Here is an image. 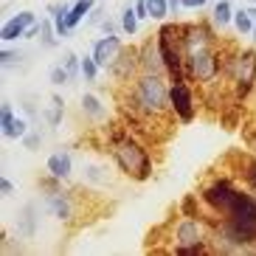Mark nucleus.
<instances>
[{
  "instance_id": "f257e3e1",
  "label": "nucleus",
  "mask_w": 256,
  "mask_h": 256,
  "mask_svg": "<svg viewBox=\"0 0 256 256\" xmlns=\"http://www.w3.org/2000/svg\"><path fill=\"white\" fill-rule=\"evenodd\" d=\"M169 76L166 74H138L127 84L124 104L132 107L136 118H166L169 113Z\"/></svg>"
},
{
  "instance_id": "f03ea898",
  "label": "nucleus",
  "mask_w": 256,
  "mask_h": 256,
  "mask_svg": "<svg viewBox=\"0 0 256 256\" xmlns=\"http://www.w3.org/2000/svg\"><path fill=\"white\" fill-rule=\"evenodd\" d=\"M169 226V254L174 256H206L211 250V222L206 217L178 214Z\"/></svg>"
},
{
  "instance_id": "7ed1b4c3",
  "label": "nucleus",
  "mask_w": 256,
  "mask_h": 256,
  "mask_svg": "<svg viewBox=\"0 0 256 256\" xmlns=\"http://www.w3.org/2000/svg\"><path fill=\"white\" fill-rule=\"evenodd\" d=\"M110 155H113L116 166L124 178H130L132 183H146L155 174V164H152V155L146 150V144L138 141L136 136H124L118 141L110 144Z\"/></svg>"
},
{
  "instance_id": "20e7f679",
  "label": "nucleus",
  "mask_w": 256,
  "mask_h": 256,
  "mask_svg": "<svg viewBox=\"0 0 256 256\" xmlns=\"http://www.w3.org/2000/svg\"><path fill=\"white\" fill-rule=\"evenodd\" d=\"M234 48L226 46H214V48H206V51H197V54H188L186 56V76L188 82H197L203 88H211L217 84L222 76H226V62L231 56Z\"/></svg>"
},
{
  "instance_id": "39448f33",
  "label": "nucleus",
  "mask_w": 256,
  "mask_h": 256,
  "mask_svg": "<svg viewBox=\"0 0 256 256\" xmlns=\"http://www.w3.org/2000/svg\"><path fill=\"white\" fill-rule=\"evenodd\" d=\"M160 48V56H164L166 65V76L169 82H183L186 76V54H183V23L172 20V23H164L155 34Z\"/></svg>"
},
{
  "instance_id": "423d86ee",
  "label": "nucleus",
  "mask_w": 256,
  "mask_h": 256,
  "mask_svg": "<svg viewBox=\"0 0 256 256\" xmlns=\"http://www.w3.org/2000/svg\"><path fill=\"white\" fill-rule=\"evenodd\" d=\"M228 84L234 88V96L248 98L256 90V51L254 48H234L226 62Z\"/></svg>"
},
{
  "instance_id": "0eeeda50",
  "label": "nucleus",
  "mask_w": 256,
  "mask_h": 256,
  "mask_svg": "<svg viewBox=\"0 0 256 256\" xmlns=\"http://www.w3.org/2000/svg\"><path fill=\"white\" fill-rule=\"evenodd\" d=\"M169 113H172L174 121H180V124H192L194 121L197 102H194V90H192L188 79L169 84Z\"/></svg>"
},
{
  "instance_id": "6e6552de",
  "label": "nucleus",
  "mask_w": 256,
  "mask_h": 256,
  "mask_svg": "<svg viewBox=\"0 0 256 256\" xmlns=\"http://www.w3.org/2000/svg\"><path fill=\"white\" fill-rule=\"evenodd\" d=\"M214 23H206V20H192V23H183V54H197L206 51V48L220 46L217 28H211Z\"/></svg>"
},
{
  "instance_id": "1a4fd4ad",
  "label": "nucleus",
  "mask_w": 256,
  "mask_h": 256,
  "mask_svg": "<svg viewBox=\"0 0 256 256\" xmlns=\"http://www.w3.org/2000/svg\"><path fill=\"white\" fill-rule=\"evenodd\" d=\"M234 192H236V186H234L231 178H214L211 183H206V186L200 188V203H203L214 217H220L222 208L228 206V200L234 197Z\"/></svg>"
},
{
  "instance_id": "9d476101",
  "label": "nucleus",
  "mask_w": 256,
  "mask_h": 256,
  "mask_svg": "<svg viewBox=\"0 0 256 256\" xmlns=\"http://www.w3.org/2000/svg\"><path fill=\"white\" fill-rule=\"evenodd\" d=\"M124 42H121V37H116V34H104V37H98L96 42H93V56H96L98 68L102 70H110L118 62V56L124 54Z\"/></svg>"
},
{
  "instance_id": "9b49d317",
  "label": "nucleus",
  "mask_w": 256,
  "mask_h": 256,
  "mask_svg": "<svg viewBox=\"0 0 256 256\" xmlns=\"http://www.w3.org/2000/svg\"><path fill=\"white\" fill-rule=\"evenodd\" d=\"M110 74L116 76V82L130 84L138 74H141V48H136V46L124 48V54L118 56V62H116L113 68H110Z\"/></svg>"
},
{
  "instance_id": "f8f14e48",
  "label": "nucleus",
  "mask_w": 256,
  "mask_h": 256,
  "mask_svg": "<svg viewBox=\"0 0 256 256\" xmlns=\"http://www.w3.org/2000/svg\"><path fill=\"white\" fill-rule=\"evenodd\" d=\"M46 194V208L51 211L54 217L60 222H70L76 217V206H74V197L65 192V188H51V192H42Z\"/></svg>"
},
{
  "instance_id": "ddd939ff",
  "label": "nucleus",
  "mask_w": 256,
  "mask_h": 256,
  "mask_svg": "<svg viewBox=\"0 0 256 256\" xmlns=\"http://www.w3.org/2000/svg\"><path fill=\"white\" fill-rule=\"evenodd\" d=\"M37 23V14L34 12H17V14H12L3 23V28H0V40L3 42H17V40H23L26 37V31L31 28V26Z\"/></svg>"
},
{
  "instance_id": "4468645a",
  "label": "nucleus",
  "mask_w": 256,
  "mask_h": 256,
  "mask_svg": "<svg viewBox=\"0 0 256 256\" xmlns=\"http://www.w3.org/2000/svg\"><path fill=\"white\" fill-rule=\"evenodd\" d=\"M138 48H141V74H166L158 40H144Z\"/></svg>"
},
{
  "instance_id": "2eb2a0df",
  "label": "nucleus",
  "mask_w": 256,
  "mask_h": 256,
  "mask_svg": "<svg viewBox=\"0 0 256 256\" xmlns=\"http://www.w3.org/2000/svg\"><path fill=\"white\" fill-rule=\"evenodd\" d=\"M46 172L54 174L56 180L65 183V180L70 178V172H74V158H70V152H68V150L51 152V158H48V164H46Z\"/></svg>"
},
{
  "instance_id": "dca6fc26",
  "label": "nucleus",
  "mask_w": 256,
  "mask_h": 256,
  "mask_svg": "<svg viewBox=\"0 0 256 256\" xmlns=\"http://www.w3.org/2000/svg\"><path fill=\"white\" fill-rule=\"evenodd\" d=\"M82 116L88 121H93V124H102V121H107V107L102 104V98L96 96V93H82Z\"/></svg>"
},
{
  "instance_id": "f3484780",
  "label": "nucleus",
  "mask_w": 256,
  "mask_h": 256,
  "mask_svg": "<svg viewBox=\"0 0 256 256\" xmlns=\"http://www.w3.org/2000/svg\"><path fill=\"white\" fill-rule=\"evenodd\" d=\"M17 234L20 236H26V240H31L34 234H37V206H23V208L17 211Z\"/></svg>"
},
{
  "instance_id": "a211bd4d",
  "label": "nucleus",
  "mask_w": 256,
  "mask_h": 256,
  "mask_svg": "<svg viewBox=\"0 0 256 256\" xmlns=\"http://www.w3.org/2000/svg\"><path fill=\"white\" fill-rule=\"evenodd\" d=\"M211 23H214V28H217V31L234 26V6H231V0H217V3H214V8H211Z\"/></svg>"
},
{
  "instance_id": "6ab92c4d",
  "label": "nucleus",
  "mask_w": 256,
  "mask_h": 256,
  "mask_svg": "<svg viewBox=\"0 0 256 256\" xmlns=\"http://www.w3.org/2000/svg\"><path fill=\"white\" fill-rule=\"evenodd\" d=\"M51 20H54V28H56V34L60 37H68L70 34V26H68V12H70V6L68 3H51Z\"/></svg>"
},
{
  "instance_id": "aec40b11",
  "label": "nucleus",
  "mask_w": 256,
  "mask_h": 256,
  "mask_svg": "<svg viewBox=\"0 0 256 256\" xmlns=\"http://www.w3.org/2000/svg\"><path fill=\"white\" fill-rule=\"evenodd\" d=\"M93 8H96V0H76L74 6H70V12H68V26H70V31L82 23V20H88V14H90Z\"/></svg>"
},
{
  "instance_id": "412c9836",
  "label": "nucleus",
  "mask_w": 256,
  "mask_h": 256,
  "mask_svg": "<svg viewBox=\"0 0 256 256\" xmlns=\"http://www.w3.org/2000/svg\"><path fill=\"white\" fill-rule=\"evenodd\" d=\"M138 26H141V20H138L136 6H132V3H127V6H124V12H121V31H124L127 37H136Z\"/></svg>"
},
{
  "instance_id": "4be33fe9",
  "label": "nucleus",
  "mask_w": 256,
  "mask_h": 256,
  "mask_svg": "<svg viewBox=\"0 0 256 256\" xmlns=\"http://www.w3.org/2000/svg\"><path fill=\"white\" fill-rule=\"evenodd\" d=\"M234 28L240 37H250V31H254V14H250L248 8H236L234 12Z\"/></svg>"
},
{
  "instance_id": "5701e85b",
  "label": "nucleus",
  "mask_w": 256,
  "mask_h": 256,
  "mask_svg": "<svg viewBox=\"0 0 256 256\" xmlns=\"http://www.w3.org/2000/svg\"><path fill=\"white\" fill-rule=\"evenodd\" d=\"M60 34H56V28H54V20L51 17H46L42 23H40V42H42V48H56L60 46Z\"/></svg>"
},
{
  "instance_id": "b1692460",
  "label": "nucleus",
  "mask_w": 256,
  "mask_h": 256,
  "mask_svg": "<svg viewBox=\"0 0 256 256\" xmlns=\"http://www.w3.org/2000/svg\"><path fill=\"white\" fill-rule=\"evenodd\" d=\"M62 65H65V70H68V76H70V84H74L76 79H79V74H82V56H76L74 51H65Z\"/></svg>"
},
{
  "instance_id": "393cba45",
  "label": "nucleus",
  "mask_w": 256,
  "mask_h": 256,
  "mask_svg": "<svg viewBox=\"0 0 256 256\" xmlns=\"http://www.w3.org/2000/svg\"><path fill=\"white\" fill-rule=\"evenodd\" d=\"M98 62H96V56H93V51L90 54H84L82 56V76H84V82H96L98 79Z\"/></svg>"
},
{
  "instance_id": "a878e982",
  "label": "nucleus",
  "mask_w": 256,
  "mask_h": 256,
  "mask_svg": "<svg viewBox=\"0 0 256 256\" xmlns=\"http://www.w3.org/2000/svg\"><path fill=\"white\" fill-rule=\"evenodd\" d=\"M62 113H65V102H62L60 96H51V110L46 113V121L51 124V127H60Z\"/></svg>"
},
{
  "instance_id": "bb28decb",
  "label": "nucleus",
  "mask_w": 256,
  "mask_h": 256,
  "mask_svg": "<svg viewBox=\"0 0 256 256\" xmlns=\"http://www.w3.org/2000/svg\"><path fill=\"white\" fill-rule=\"evenodd\" d=\"M146 6H150L152 20H166V17H172V12H169V0H146Z\"/></svg>"
},
{
  "instance_id": "cd10ccee",
  "label": "nucleus",
  "mask_w": 256,
  "mask_h": 256,
  "mask_svg": "<svg viewBox=\"0 0 256 256\" xmlns=\"http://www.w3.org/2000/svg\"><path fill=\"white\" fill-rule=\"evenodd\" d=\"M178 214H188V217H203L200 214V194H188L186 200L180 203V208H178Z\"/></svg>"
},
{
  "instance_id": "c85d7f7f",
  "label": "nucleus",
  "mask_w": 256,
  "mask_h": 256,
  "mask_svg": "<svg viewBox=\"0 0 256 256\" xmlns=\"http://www.w3.org/2000/svg\"><path fill=\"white\" fill-rule=\"evenodd\" d=\"M242 180H245V186L250 192H256V158L245 160V166H242Z\"/></svg>"
},
{
  "instance_id": "c756f323",
  "label": "nucleus",
  "mask_w": 256,
  "mask_h": 256,
  "mask_svg": "<svg viewBox=\"0 0 256 256\" xmlns=\"http://www.w3.org/2000/svg\"><path fill=\"white\" fill-rule=\"evenodd\" d=\"M14 118H17V116H14V110H12V102H3V104H0V130L6 132Z\"/></svg>"
},
{
  "instance_id": "7c9ffc66",
  "label": "nucleus",
  "mask_w": 256,
  "mask_h": 256,
  "mask_svg": "<svg viewBox=\"0 0 256 256\" xmlns=\"http://www.w3.org/2000/svg\"><path fill=\"white\" fill-rule=\"evenodd\" d=\"M51 84H56V88H62V84H70V76L68 70H65V65H54L51 68Z\"/></svg>"
},
{
  "instance_id": "2f4dec72",
  "label": "nucleus",
  "mask_w": 256,
  "mask_h": 256,
  "mask_svg": "<svg viewBox=\"0 0 256 256\" xmlns=\"http://www.w3.org/2000/svg\"><path fill=\"white\" fill-rule=\"evenodd\" d=\"M84 178L88 180H96V183H110V174H104L102 166H84Z\"/></svg>"
},
{
  "instance_id": "473e14b6",
  "label": "nucleus",
  "mask_w": 256,
  "mask_h": 256,
  "mask_svg": "<svg viewBox=\"0 0 256 256\" xmlns=\"http://www.w3.org/2000/svg\"><path fill=\"white\" fill-rule=\"evenodd\" d=\"M20 60H23V54H20V51H8V48L0 51V65H3V68H12V65L20 62Z\"/></svg>"
},
{
  "instance_id": "72a5a7b5",
  "label": "nucleus",
  "mask_w": 256,
  "mask_h": 256,
  "mask_svg": "<svg viewBox=\"0 0 256 256\" xmlns=\"http://www.w3.org/2000/svg\"><path fill=\"white\" fill-rule=\"evenodd\" d=\"M104 17H107V14H104V8L96 6L90 14H88V26H102V23H104Z\"/></svg>"
},
{
  "instance_id": "f704fd0d",
  "label": "nucleus",
  "mask_w": 256,
  "mask_h": 256,
  "mask_svg": "<svg viewBox=\"0 0 256 256\" xmlns=\"http://www.w3.org/2000/svg\"><path fill=\"white\" fill-rule=\"evenodd\" d=\"M132 6H136V12H138V20H152L150 17V6H146V0H132Z\"/></svg>"
},
{
  "instance_id": "c9c22d12",
  "label": "nucleus",
  "mask_w": 256,
  "mask_h": 256,
  "mask_svg": "<svg viewBox=\"0 0 256 256\" xmlns=\"http://www.w3.org/2000/svg\"><path fill=\"white\" fill-rule=\"evenodd\" d=\"M23 141H26V146H28V150L34 152V150H37V146H40V144H42V138H40L37 132H28V136H26Z\"/></svg>"
},
{
  "instance_id": "e433bc0d",
  "label": "nucleus",
  "mask_w": 256,
  "mask_h": 256,
  "mask_svg": "<svg viewBox=\"0 0 256 256\" xmlns=\"http://www.w3.org/2000/svg\"><path fill=\"white\" fill-rule=\"evenodd\" d=\"M206 3H208V0H183V8H188V12H200V8H206Z\"/></svg>"
},
{
  "instance_id": "4c0bfd02",
  "label": "nucleus",
  "mask_w": 256,
  "mask_h": 256,
  "mask_svg": "<svg viewBox=\"0 0 256 256\" xmlns=\"http://www.w3.org/2000/svg\"><path fill=\"white\" fill-rule=\"evenodd\" d=\"M0 192H3V197H8L14 192V183L8 180V178H0Z\"/></svg>"
},
{
  "instance_id": "58836bf2",
  "label": "nucleus",
  "mask_w": 256,
  "mask_h": 256,
  "mask_svg": "<svg viewBox=\"0 0 256 256\" xmlns=\"http://www.w3.org/2000/svg\"><path fill=\"white\" fill-rule=\"evenodd\" d=\"M180 8H183V0H169V12H172V17H178Z\"/></svg>"
},
{
  "instance_id": "ea45409f",
  "label": "nucleus",
  "mask_w": 256,
  "mask_h": 256,
  "mask_svg": "<svg viewBox=\"0 0 256 256\" xmlns=\"http://www.w3.org/2000/svg\"><path fill=\"white\" fill-rule=\"evenodd\" d=\"M37 34H40V20H37V23H34V26H31L28 31H26V37H23V40H34V37H37Z\"/></svg>"
},
{
  "instance_id": "a19ab883",
  "label": "nucleus",
  "mask_w": 256,
  "mask_h": 256,
  "mask_svg": "<svg viewBox=\"0 0 256 256\" xmlns=\"http://www.w3.org/2000/svg\"><path fill=\"white\" fill-rule=\"evenodd\" d=\"M102 31H104V34H116V23L104 17V23H102Z\"/></svg>"
},
{
  "instance_id": "79ce46f5",
  "label": "nucleus",
  "mask_w": 256,
  "mask_h": 256,
  "mask_svg": "<svg viewBox=\"0 0 256 256\" xmlns=\"http://www.w3.org/2000/svg\"><path fill=\"white\" fill-rule=\"evenodd\" d=\"M250 37H254V42H256V26H254V31H250Z\"/></svg>"
},
{
  "instance_id": "37998d69",
  "label": "nucleus",
  "mask_w": 256,
  "mask_h": 256,
  "mask_svg": "<svg viewBox=\"0 0 256 256\" xmlns=\"http://www.w3.org/2000/svg\"><path fill=\"white\" fill-rule=\"evenodd\" d=\"M248 12H250V14H254V17H256V6H250V8H248Z\"/></svg>"
},
{
  "instance_id": "c03bdc74",
  "label": "nucleus",
  "mask_w": 256,
  "mask_h": 256,
  "mask_svg": "<svg viewBox=\"0 0 256 256\" xmlns=\"http://www.w3.org/2000/svg\"><path fill=\"white\" fill-rule=\"evenodd\" d=\"M248 3H250V6H256V0H248Z\"/></svg>"
}]
</instances>
